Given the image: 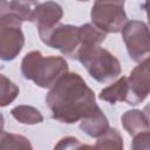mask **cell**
Returning <instances> with one entry per match:
<instances>
[{"label":"cell","mask_w":150,"mask_h":150,"mask_svg":"<svg viewBox=\"0 0 150 150\" xmlns=\"http://www.w3.org/2000/svg\"><path fill=\"white\" fill-rule=\"evenodd\" d=\"M46 103L52 117L61 123L71 124L90 116L98 105L94 91L76 73H67L50 88Z\"/></svg>","instance_id":"obj_1"},{"label":"cell","mask_w":150,"mask_h":150,"mask_svg":"<svg viewBox=\"0 0 150 150\" xmlns=\"http://www.w3.org/2000/svg\"><path fill=\"white\" fill-rule=\"evenodd\" d=\"M21 73L25 79L41 88H53L68 73V63L61 56H43L41 52L27 53L21 61Z\"/></svg>","instance_id":"obj_2"},{"label":"cell","mask_w":150,"mask_h":150,"mask_svg":"<svg viewBox=\"0 0 150 150\" xmlns=\"http://www.w3.org/2000/svg\"><path fill=\"white\" fill-rule=\"evenodd\" d=\"M77 60L84 66L89 75L101 83L110 82L121 74L120 61L100 45L81 47Z\"/></svg>","instance_id":"obj_3"},{"label":"cell","mask_w":150,"mask_h":150,"mask_svg":"<svg viewBox=\"0 0 150 150\" xmlns=\"http://www.w3.org/2000/svg\"><path fill=\"white\" fill-rule=\"evenodd\" d=\"M123 1H96L91 7V21L95 27L107 33L121 32L128 22Z\"/></svg>","instance_id":"obj_4"},{"label":"cell","mask_w":150,"mask_h":150,"mask_svg":"<svg viewBox=\"0 0 150 150\" xmlns=\"http://www.w3.org/2000/svg\"><path fill=\"white\" fill-rule=\"evenodd\" d=\"M40 39L47 46L59 49L67 57L77 60V54L82 46L81 27L60 23L50 30L40 34Z\"/></svg>","instance_id":"obj_5"},{"label":"cell","mask_w":150,"mask_h":150,"mask_svg":"<svg viewBox=\"0 0 150 150\" xmlns=\"http://www.w3.org/2000/svg\"><path fill=\"white\" fill-rule=\"evenodd\" d=\"M122 38L132 61L142 62L150 57V29L143 21H128L122 29Z\"/></svg>","instance_id":"obj_6"},{"label":"cell","mask_w":150,"mask_h":150,"mask_svg":"<svg viewBox=\"0 0 150 150\" xmlns=\"http://www.w3.org/2000/svg\"><path fill=\"white\" fill-rule=\"evenodd\" d=\"M25 45L21 21L9 14H0V57L14 60Z\"/></svg>","instance_id":"obj_7"},{"label":"cell","mask_w":150,"mask_h":150,"mask_svg":"<svg viewBox=\"0 0 150 150\" xmlns=\"http://www.w3.org/2000/svg\"><path fill=\"white\" fill-rule=\"evenodd\" d=\"M128 96L125 102L136 105L150 94V57L136 66L128 77Z\"/></svg>","instance_id":"obj_8"},{"label":"cell","mask_w":150,"mask_h":150,"mask_svg":"<svg viewBox=\"0 0 150 150\" xmlns=\"http://www.w3.org/2000/svg\"><path fill=\"white\" fill-rule=\"evenodd\" d=\"M62 15L63 11L59 4L53 1L42 2L39 4V6L35 8L32 22L36 26L40 35L59 25V21L61 20Z\"/></svg>","instance_id":"obj_9"},{"label":"cell","mask_w":150,"mask_h":150,"mask_svg":"<svg viewBox=\"0 0 150 150\" xmlns=\"http://www.w3.org/2000/svg\"><path fill=\"white\" fill-rule=\"evenodd\" d=\"M39 4L36 1H1L0 14H9L21 22L32 21Z\"/></svg>","instance_id":"obj_10"},{"label":"cell","mask_w":150,"mask_h":150,"mask_svg":"<svg viewBox=\"0 0 150 150\" xmlns=\"http://www.w3.org/2000/svg\"><path fill=\"white\" fill-rule=\"evenodd\" d=\"M80 128L90 137H101L108 131L109 123L105 115L102 112V110L98 107L90 116L81 121Z\"/></svg>","instance_id":"obj_11"},{"label":"cell","mask_w":150,"mask_h":150,"mask_svg":"<svg viewBox=\"0 0 150 150\" xmlns=\"http://www.w3.org/2000/svg\"><path fill=\"white\" fill-rule=\"evenodd\" d=\"M121 121H122L124 129L131 136H136L138 134L149 131L150 129V124L148 122L146 116L144 115L143 111L137 110V109L125 111L122 115Z\"/></svg>","instance_id":"obj_12"},{"label":"cell","mask_w":150,"mask_h":150,"mask_svg":"<svg viewBox=\"0 0 150 150\" xmlns=\"http://www.w3.org/2000/svg\"><path fill=\"white\" fill-rule=\"evenodd\" d=\"M128 77L122 76L121 79H118L115 83L108 86L107 88H104L103 90H101L98 98L105 102H109L111 104H115L116 102L120 101H125L127 96H128Z\"/></svg>","instance_id":"obj_13"},{"label":"cell","mask_w":150,"mask_h":150,"mask_svg":"<svg viewBox=\"0 0 150 150\" xmlns=\"http://www.w3.org/2000/svg\"><path fill=\"white\" fill-rule=\"evenodd\" d=\"M11 114L22 124H38L43 121L41 112L30 105H18L12 109Z\"/></svg>","instance_id":"obj_14"},{"label":"cell","mask_w":150,"mask_h":150,"mask_svg":"<svg viewBox=\"0 0 150 150\" xmlns=\"http://www.w3.org/2000/svg\"><path fill=\"white\" fill-rule=\"evenodd\" d=\"M95 150H123V138L118 130L109 128L104 135L98 137Z\"/></svg>","instance_id":"obj_15"},{"label":"cell","mask_w":150,"mask_h":150,"mask_svg":"<svg viewBox=\"0 0 150 150\" xmlns=\"http://www.w3.org/2000/svg\"><path fill=\"white\" fill-rule=\"evenodd\" d=\"M1 150H33L28 138L22 135L1 132Z\"/></svg>","instance_id":"obj_16"},{"label":"cell","mask_w":150,"mask_h":150,"mask_svg":"<svg viewBox=\"0 0 150 150\" xmlns=\"http://www.w3.org/2000/svg\"><path fill=\"white\" fill-rule=\"evenodd\" d=\"M19 94V88L4 74L0 75V105L6 107L12 103Z\"/></svg>","instance_id":"obj_17"},{"label":"cell","mask_w":150,"mask_h":150,"mask_svg":"<svg viewBox=\"0 0 150 150\" xmlns=\"http://www.w3.org/2000/svg\"><path fill=\"white\" fill-rule=\"evenodd\" d=\"M131 150H150V132L145 131L135 136Z\"/></svg>","instance_id":"obj_18"},{"label":"cell","mask_w":150,"mask_h":150,"mask_svg":"<svg viewBox=\"0 0 150 150\" xmlns=\"http://www.w3.org/2000/svg\"><path fill=\"white\" fill-rule=\"evenodd\" d=\"M143 7L146 12V15H148V22H149V26H150V1H145L143 4Z\"/></svg>","instance_id":"obj_19"},{"label":"cell","mask_w":150,"mask_h":150,"mask_svg":"<svg viewBox=\"0 0 150 150\" xmlns=\"http://www.w3.org/2000/svg\"><path fill=\"white\" fill-rule=\"evenodd\" d=\"M143 112H144V115L146 116V118H148V122H149V124H150V103H149L148 105H145V108H144Z\"/></svg>","instance_id":"obj_20"},{"label":"cell","mask_w":150,"mask_h":150,"mask_svg":"<svg viewBox=\"0 0 150 150\" xmlns=\"http://www.w3.org/2000/svg\"><path fill=\"white\" fill-rule=\"evenodd\" d=\"M76 150H95V146H91V145H83V144H81Z\"/></svg>","instance_id":"obj_21"}]
</instances>
